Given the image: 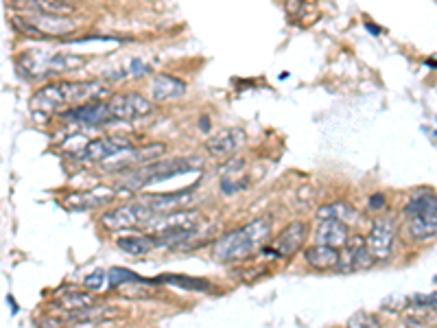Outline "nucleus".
<instances>
[{"label": "nucleus", "instance_id": "f704fd0d", "mask_svg": "<svg viewBox=\"0 0 437 328\" xmlns=\"http://www.w3.org/2000/svg\"><path fill=\"white\" fill-rule=\"evenodd\" d=\"M404 328H427V324L424 322H420V320H415V318H409L404 322Z\"/></svg>", "mask_w": 437, "mask_h": 328}, {"label": "nucleus", "instance_id": "aec40b11", "mask_svg": "<svg viewBox=\"0 0 437 328\" xmlns=\"http://www.w3.org/2000/svg\"><path fill=\"white\" fill-rule=\"evenodd\" d=\"M304 259L311 267H315V270H333V267H339L341 254L335 247L315 243L313 247H308L304 252Z\"/></svg>", "mask_w": 437, "mask_h": 328}, {"label": "nucleus", "instance_id": "f257e3e1", "mask_svg": "<svg viewBox=\"0 0 437 328\" xmlns=\"http://www.w3.org/2000/svg\"><path fill=\"white\" fill-rule=\"evenodd\" d=\"M110 95V85L103 81H55L40 88L31 99L35 112H62L68 108H79L92 101H103Z\"/></svg>", "mask_w": 437, "mask_h": 328}, {"label": "nucleus", "instance_id": "7ed1b4c3", "mask_svg": "<svg viewBox=\"0 0 437 328\" xmlns=\"http://www.w3.org/2000/svg\"><path fill=\"white\" fill-rule=\"evenodd\" d=\"M201 167H204V160L195 158V156L175 158V160H167V162H151V164H145V167L131 169L123 180V186L131 188V190H138L147 184H158L162 180L175 177V175H182L188 171H199Z\"/></svg>", "mask_w": 437, "mask_h": 328}, {"label": "nucleus", "instance_id": "ddd939ff", "mask_svg": "<svg viewBox=\"0 0 437 328\" xmlns=\"http://www.w3.org/2000/svg\"><path fill=\"white\" fill-rule=\"evenodd\" d=\"M394 236H396V228H394V223H391L389 219L376 221L372 226V230H370V234H368V238H365L370 254L376 261L389 259L391 247H394Z\"/></svg>", "mask_w": 437, "mask_h": 328}, {"label": "nucleus", "instance_id": "393cba45", "mask_svg": "<svg viewBox=\"0 0 437 328\" xmlns=\"http://www.w3.org/2000/svg\"><path fill=\"white\" fill-rule=\"evenodd\" d=\"M85 64V57L79 55H51L47 59V74H59V72H72Z\"/></svg>", "mask_w": 437, "mask_h": 328}, {"label": "nucleus", "instance_id": "20e7f679", "mask_svg": "<svg viewBox=\"0 0 437 328\" xmlns=\"http://www.w3.org/2000/svg\"><path fill=\"white\" fill-rule=\"evenodd\" d=\"M402 217L406 221V232L413 241H431L437 234V195L424 192V195L411 197L402 208Z\"/></svg>", "mask_w": 437, "mask_h": 328}, {"label": "nucleus", "instance_id": "72a5a7b5", "mask_svg": "<svg viewBox=\"0 0 437 328\" xmlns=\"http://www.w3.org/2000/svg\"><path fill=\"white\" fill-rule=\"evenodd\" d=\"M383 206H385V195H381V192H379V195L370 197V208H372V211H381Z\"/></svg>", "mask_w": 437, "mask_h": 328}, {"label": "nucleus", "instance_id": "0eeeda50", "mask_svg": "<svg viewBox=\"0 0 437 328\" xmlns=\"http://www.w3.org/2000/svg\"><path fill=\"white\" fill-rule=\"evenodd\" d=\"M164 154H167V145L162 142H154L147 147H133L129 145L127 149H123L120 154L112 156L108 160V171H127V169H138L145 167V164L158 162Z\"/></svg>", "mask_w": 437, "mask_h": 328}, {"label": "nucleus", "instance_id": "2f4dec72", "mask_svg": "<svg viewBox=\"0 0 437 328\" xmlns=\"http://www.w3.org/2000/svg\"><path fill=\"white\" fill-rule=\"evenodd\" d=\"M108 282H110V276H108V272H103V270H94L90 276H85V280H83V287L88 289V291H103L105 287H108Z\"/></svg>", "mask_w": 437, "mask_h": 328}, {"label": "nucleus", "instance_id": "dca6fc26", "mask_svg": "<svg viewBox=\"0 0 437 328\" xmlns=\"http://www.w3.org/2000/svg\"><path fill=\"white\" fill-rule=\"evenodd\" d=\"M114 199V190L99 186L94 190H85V192H72L64 199V206L68 211H90V208L103 206Z\"/></svg>", "mask_w": 437, "mask_h": 328}, {"label": "nucleus", "instance_id": "1a4fd4ad", "mask_svg": "<svg viewBox=\"0 0 437 328\" xmlns=\"http://www.w3.org/2000/svg\"><path fill=\"white\" fill-rule=\"evenodd\" d=\"M201 223V215L197 211H175L167 215H158L147 230L151 234H164V232H182V230H197Z\"/></svg>", "mask_w": 437, "mask_h": 328}, {"label": "nucleus", "instance_id": "9b49d317", "mask_svg": "<svg viewBox=\"0 0 437 328\" xmlns=\"http://www.w3.org/2000/svg\"><path fill=\"white\" fill-rule=\"evenodd\" d=\"M376 263V259L370 254L368 241L361 234H352L350 241L345 243L343 254L339 261V270L343 272H361V270H370Z\"/></svg>", "mask_w": 437, "mask_h": 328}, {"label": "nucleus", "instance_id": "473e14b6", "mask_svg": "<svg viewBox=\"0 0 437 328\" xmlns=\"http://www.w3.org/2000/svg\"><path fill=\"white\" fill-rule=\"evenodd\" d=\"M413 302H420V304H431L433 309H437V291L431 293V295H415Z\"/></svg>", "mask_w": 437, "mask_h": 328}, {"label": "nucleus", "instance_id": "412c9836", "mask_svg": "<svg viewBox=\"0 0 437 328\" xmlns=\"http://www.w3.org/2000/svg\"><path fill=\"white\" fill-rule=\"evenodd\" d=\"M142 199L154 208L156 215H167V213L182 211L192 197H190V192H169V195H151V197H142Z\"/></svg>", "mask_w": 437, "mask_h": 328}, {"label": "nucleus", "instance_id": "a211bd4d", "mask_svg": "<svg viewBox=\"0 0 437 328\" xmlns=\"http://www.w3.org/2000/svg\"><path fill=\"white\" fill-rule=\"evenodd\" d=\"M315 241L320 245H328V247H345V243L350 241V234H348V226H345L343 221L333 219V221H322L318 232H315Z\"/></svg>", "mask_w": 437, "mask_h": 328}, {"label": "nucleus", "instance_id": "f03ea898", "mask_svg": "<svg viewBox=\"0 0 437 328\" xmlns=\"http://www.w3.org/2000/svg\"><path fill=\"white\" fill-rule=\"evenodd\" d=\"M269 234H271V221L261 217V219L247 223L243 228L232 230L225 236H221L215 245V256L223 263L243 261V259L256 254V252L263 247Z\"/></svg>", "mask_w": 437, "mask_h": 328}, {"label": "nucleus", "instance_id": "6e6552de", "mask_svg": "<svg viewBox=\"0 0 437 328\" xmlns=\"http://www.w3.org/2000/svg\"><path fill=\"white\" fill-rule=\"evenodd\" d=\"M108 103H110V112L114 116V121H135V118L151 114L154 110V103L138 92L114 95L108 99Z\"/></svg>", "mask_w": 437, "mask_h": 328}, {"label": "nucleus", "instance_id": "cd10ccee", "mask_svg": "<svg viewBox=\"0 0 437 328\" xmlns=\"http://www.w3.org/2000/svg\"><path fill=\"white\" fill-rule=\"evenodd\" d=\"M158 282H173V285L182 287V289H192V291H208L210 282L199 280V278H188V276H164L158 278Z\"/></svg>", "mask_w": 437, "mask_h": 328}, {"label": "nucleus", "instance_id": "a878e982", "mask_svg": "<svg viewBox=\"0 0 437 328\" xmlns=\"http://www.w3.org/2000/svg\"><path fill=\"white\" fill-rule=\"evenodd\" d=\"M33 5V11L51 13V16H70L74 13V5L68 0H28Z\"/></svg>", "mask_w": 437, "mask_h": 328}, {"label": "nucleus", "instance_id": "7c9ffc66", "mask_svg": "<svg viewBox=\"0 0 437 328\" xmlns=\"http://www.w3.org/2000/svg\"><path fill=\"white\" fill-rule=\"evenodd\" d=\"M345 328H381V322L376 315H372V313L368 311H361L356 313V315H352L348 320V326Z\"/></svg>", "mask_w": 437, "mask_h": 328}, {"label": "nucleus", "instance_id": "9d476101", "mask_svg": "<svg viewBox=\"0 0 437 328\" xmlns=\"http://www.w3.org/2000/svg\"><path fill=\"white\" fill-rule=\"evenodd\" d=\"M306 223L302 221H293L289 223L276 238H274V243H271V247H267L265 252H269L271 256H276V259H286V256H293L295 252L302 247L304 243V238H306Z\"/></svg>", "mask_w": 437, "mask_h": 328}, {"label": "nucleus", "instance_id": "5701e85b", "mask_svg": "<svg viewBox=\"0 0 437 328\" xmlns=\"http://www.w3.org/2000/svg\"><path fill=\"white\" fill-rule=\"evenodd\" d=\"M116 245L120 252H125L129 256H145L156 247V241L154 236L147 234H129V236H118Z\"/></svg>", "mask_w": 437, "mask_h": 328}, {"label": "nucleus", "instance_id": "c756f323", "mask_svg": "<svg viewBox=\"0 0 437 328\" xmlns=\"http://www.w3.org/2000/svg\"><path fill=\"white\" fill-rule=\"evenodd\" d=\"M108 276H110V287H112V289L123 287V285H127V282H138V280H140L133 272L123 270V267H114V270L108 272Z\"/></svg>", "mask_w": 437, "mask_h": 328}, {"label": "nucleus", "instance_id": "6ab92c4d", "mask_svg": "<svg viewBox=\"0 0 437 328\" xmlns=\"http://www.w3.org/2000/svg\"><path fill=\"white\" fill-rule=\"evenodd\" d=\"M116 315H118V309H114V306L92 304V306H88V309L68 313V322L70 324H101V322L114 320Z\"/></svg>", "mask_w": 437, "mask_h": 328}, {"label": "nucleus", "instance_id": "2eb2a0df", "mask_svg": "<svg viewBox=\"0 0 437 328\" xmlns=\"http://www.w3.org/2000/svg\"><path fill=\"white\" fill-rule=\"evenodd\" d=\"M129 142L114 138V136H103V138H94V140H88L85 149L79 154L81 160L85 162H108L112 156L120 154L123 149H127Z\"/></svg>", "mask_w": 437, "mask_h": 328}, {"label": "nucleus", "instance_id": "4468645a", "mask_svg": "<svg viewBox=\"0 0 437 328\" xmlns=\"http://www.w3.org/2000/svg\"><path fill=\"white\" fill-rule=\"evenodd\" d=\"M62 118L77 121L83 125H108L114 121L108 101H92V103H85V106L72 108L68 112H62Z\"/></svg>", "mask_w": 437, "mask_h": 328}, {"label": "nucleus", "instance_id": "423d86ee", "mask_svg": "<svg viewBox=\"0 0 437 328\" xmlns=\"http://www.w3.org/2000/svg\"><path fill=\"white\" fill-rule=\"evenodd\" d=\"M16 26L20 31L35 38H62L77 31V24L68 16H51V13H40V11L16 18Z\"/></svg>", "mask_w": 437, "mask_h": 328}, {"label": "nucleus", "instance_id": "f3484780", "mask_svg": "<svg viewBox=\"0 0 437 328\" xmlns=\"http://www.w3.org/2000/svg\"><path fill=\"white\" fill-rule=\"evenodd\" d=\"M184 92L186 83L173 77V74H158V77H154L151 85H149V97L154 101H175L184 97Z\"/></svg>", "mask_w": 437, "mask_h": 328}, {"label": "nucleus", "instance_id": "39448f33", "mask_svg": "<svg viewBox=\"0 0 437 328\" xmlns=\"http://www.w3.org/2000/svg\"><path fill=\"white\" fill-rule=\"evenodd\" d=\"M156 217L158 215L154 213V208L142 199V202H131L125 206H118L114 211L105 213L101 217V223L108 230L118 232V230H129V228H147Z\"/></svg>", "mask_w": 437, "mask_h": 328}, {"label": "nucleus", "instance_id": "bb28decb", "mask_svg": "<svg viewBox=\"0 0 437 328\" xmlns=\"http://www.w3.org/2000/svg\"><path fill=\"white\" fill-rule=\"evenodd\" d=\"M151 72V64L142 59H127V62L112 72V79H125V77H140V74Z\"/></svg>", "mask_w": 437, "mask_h": 328}, {"label": "nucleus", "instance_id": "f8f14e48", "mask_svg": "<svg viewBox=\"0 0 437 328\" xmlns=\"http://www.w3.org/2000/svg\"><path fill=\"white\" fill-rule=\"evenodd\" d=\"M247 142V133L238 127H228L217 131L215 136H210L206 140V151L213 158H228L232 154H236L240 147H245Z\"/></svg>", "mask_w": 437, "mask_h": 328}, {"label": "nucleus", "instance_id": "4be33fe9", "mask_svg": "<svg viewBox=\"0 0 437 328\" xmlns=\"http://www.w3.org/2000/svg\"><path fill=\"white\" fill-rule=\"evenodd\" d=\"M97 304V297L92 291H77V289H68L64 293H59L55 297V306L59 309H64L68 313L72 311H81V309H88V306H92Z\"/></svg>", "mask_w": 437, "mask_h": 328}, {"label": "nucleus", "instance_id": "b1692460", "mask_svg": "<svg viewBox=\"0 0 437 328\" xmlns=\"http://www.w3.org/2000/svg\"><path fill=\"white\" fill-rule=\"evenodd\" d=\"M318 219L320 221H333V219H339L343 221L345 226L352 221L358 219V213L354 211V208L350 204H345V202H335V204H328V206H322L320 211H318Z\"/></svg>", "mask_w": 437, "mask_h": 328}, {"label": "nucleus", "instance_id": "c85d7f7f", "mask_svg": "<svg viewBox=\"0 0 437 328\" xmlns=\"http://www.w3.org/2000/svg\"><path fill=\"white\" fill-rule=\"evenodd\" d=\"M116 291H118L120 295H123V297H131V300H138V297H149V295L154 293L151 287H145V285H142V280L133 282V285H131V282H127V285L118 287Z\"/></svg>", "mask_w": 437, "mask_h": 328}]
</instances>
